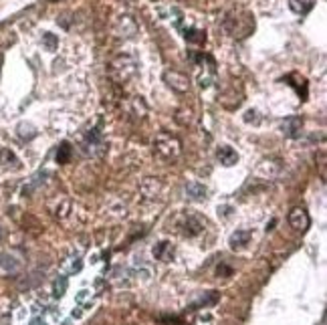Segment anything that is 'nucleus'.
Here are the masks:
<instances>
[{
	"instance_id": "16",
	"label": "nucleus",
	"mask_w": 327,
	"mask_h": 325,
	"mask_svg": "<svg viewBox=\"0 0 327 325\" xmlns=\"http://www.w3.org/2000/svg\"><path fill=\"white\" fill-rule=\"evenodd\" d=\"M289 6L297 14H307L313 8V0H289Z\"/></svg>"
},
{
	"instance_id": "10",
	"label": "nucleus",
	"mask_w": 327,
	"mask_h": 325,
	"mask_svg": "<svg viewBox=\"0 0 327 325\" xmlns=\"http://www.w3.org/2000/svg\"><path fill=\"white\" fill-rule=\"evenodd\" d=\"M22 267V261L14 252H2L0 254V269L6 273H16Z\"/></svg>"
},
{
	"instance_id": "19",
	"label": "nucleus",
	"mask_w": 327,
	"mask_h": 325,
	"mask_svg": "<svg viewBox=\"0 0 327 325\" xmlns=\"http://www.w3.org/2000/svg\"><path fill=\"white\" fill-rule=\"evenodd\" d=\"M18 136H20L22 140H32V138L37 136V132H35V127H32L30 123H20V125H18Z\"/></svg>"
},
{
	"instance_id": "9",
	"label": "nucleus",
	"mask_w": 327,
	"mask_h": 325,
	"mask_svg": "<svg viewBox=\"0 0 327 325\" xmlns=\"http://www.w3.org/2000/svg\"><path fill=\"white\" fill-rule=\"evenodd\" d=\"M303 127V119L299 115H293V117H287L283 123H281V132L287 136V138H297L299 132Z\"/></svg>"
},
{
	"instance_id": "20",
	"label": "nucleus",
	"mask_w": 327,
	"mask_h": 325,
	"mask_svg": "<svg viewBox=\"0 0 327 325\" xmlns=\"http://www.w3.org/2000/svg\"><path fill=\"white\" fill-rule=\"evenodd\" d=\"M65 291H67V277H59L53 285V293H55V297H61V295H65Z\"/></svg>"
},
{
	"instance_id": "8",
	"label": "nucleus",
	"mask_w": 327,
	"mask_h": 325,
	"mask_svg": "<svg viewBox=\"0 0 327 325\" xmlns=\"http://www.w3.org/2000/svg\"><path fill=\"white\" fill-rule=\"evenodd\" d=\"M202 231H204V220H202L200 216H196V214L186 216V220H184V224H182V233H184V235L196 237V235H200Z\"/></svg>"
},
{
	"instance_id": "7",
	"label": "nucleus",
	"mask_w": 327,
	"mask_h": 325,
	"mask_svg": "<svg viewBox=\"0 0 327 325\" xmlns=\"http://www.w3.org/2000/svg\"><path fill=\"white\" fill-rule=\"evenodd\" d=\"M164 81L168 83L174 91H178V93H186L188 87H190L188 79H186L182 73H176V71H166V73H164Z\"/></svg>"
},
{
	"instance_id": "5",
	"label": "nucleus",
	"mask_w": 327,
	"mask_h": 325,
	"mask_svg": "<svg viewBox=\"0 0 327 325\" xmlns=\"http://www.w3.org/2000/svg\"><path fill=\"white\" fill-rule=\"evenodd\" d=\"M289 224L297 233H305L309 229V224H311V218H309V214H307L305 208H293L289 212Z\"/></svg>"
},
{
	"instance_id": "1",
	"label": "nucleus",
	"mask_w": 327,
	"mask_h": 325,
	"mask_svg": "<svg viewBox=\"0 0 327 325\" xmlns=\"http://www.w3.org/2000/svg\"><path fill=\"white\" fill-rule=\"evenodd\" d=\"M222 26H224V30L231 37L245 39V37H248L254 30V16L248 10H245V8H235V10H231L224 16Z\"/></svg>"
},
{
	"instance_id": "23",
	"label": "nucleus",
	"mask_w": 327,
	"mask_h": 325,
	"mask_svg": "<svg viewBox=\"0 0 327 325\" xmlns=\"http://www.w3.org/2000/svg\"><path fill=\"white\" fill-rule=\"evenodd\" d=\"M245 121L246 123H258V121H260V117H258V113H256V111H246Z\"/></svg>"
},
{
	"instance_id": "3",
	"label": "nucleus",
	"mask_w": 327,
	"mask_h": 325,
	"mask_svg": "<svg viewBox=\"0 0 327 325\" xmlns=\"http://www.w3.org/2000/svg\"><path fill=\"white\" fill-rule=\"evenodd\" d=\"M111 71L119 81H127L136 73V61L129 57H119L111 63Z\"/></svg>"
},
{
	"instance_id": "6",
	"label": "nucleus",
	"mask_w": 327,
	"mask_h": 325,
	"mask_svg": "<svg viewBox=\"0 0 327 325\" xmlns=\"http://www.w3.org/2000/svg\"><path fill=\"white\" fill-rule=\"evenodd\" d=\"M115 35L117 37H123V39H129V37H134L136 32H138V24L129 18V16H119L117 18V22H115Z\"/></svg>"
},
{
	"instance_id": "18",
	"label": "nucleus",
	"mask_w": 327,
	"mask_h": 325,
	"mask_svg": "<svg viewBox=\"0 0 327 325\" xmlns=\"http://www.w3.org/2000/svg\"><path fill=\"white\" fill-rule=\"evenodd\" d=\"M71 160V146L67 142H63L57 150V164H67Z\"/></svg>"
},
{
	"instance_id": "2",
	"label": "nucleus",
	"mask_w": 327,
	"mask_h": 325,
	"mask_svg": "<svg viewBox=\"0 0 327 325\" xmlns=\"http://www.w3.org/2000/svg\"><path fill=\"white\" fill-rule=\"evenodd\" d=\"M154 148H156V152L164 156V158H176L178 154H180V142L174 138V136H170V134H162V136H158L156 138V142H154Z\"/></svg>"
},
{
	"instance_id": "4",
	"label": "nucleus",
	"mask_w": 327,
	"mask_h": 325,
	"mask_svg": "<svg viewBox=\"0 0 327 325\" xmlns=\"http://www.w3.org/2000/svg\"><path fill=\"white\" fill-rule=\"evenodd\" d=\"M85 152L91 154V156H101L105 152V142L101 138V132L99 129H91L87 134V142H85Z\"/></svg>"
},
{
	"instance_id": "12",
	"label": "nucleus",
	"mask_w": 327,
	"mask_h": 325,
	"mask_svg": "<svg viewBox=\"0 0 327 325\" xmlns=\"http://www.w3.org/2000/svg\"><path fill=\"white\" fill-rule=\"evenodd\" d=\"M218 160H220L222 166H235L239 162V154L231 146H220L218 148Z\"/></svg>"
},
{
	"instance_id": "25",
	"label": "nucleus",
	"mask_w": 327,
	"mask_h": 325,
	"mask_svg": "<svg viewBox=\"0 0 327 325\" xmlns=\"http://www.w3.org/2000/svg\"><path fill=\"white\" fill-rule=\"evenodd\" d=\"M319 325H325V317H323V319H321V323H319Z\"/></svg>"
},
{
	"instance_id": "21",
	"label": "nucleus",
	"mask_w": 327,
	"mask_h": 325,
	"mask_svg": "<svg viewBox=\"0 0 327 325\" xmlns=\"http://www.w3.org/2000/svg\"><path fill=\"white\" fill-rule=\"evenodd\" d=\"M0 162L6 164V166H18L16 156H14L10 150H2V152H0Z\"/></svg>"
},
{
	"instance_id": "13",
	"label": "nucleus",
	"mask_w": 327,
	"mask_h": 325,
	"mask_svg": "<svg viewBox=\"0 0 327 325\" xmlns=\"http://www.w3.org/2000/svg\"><path fill=\"white\" fill-rule=\"evenodd\" d=\"M154 256H156L158 261H164V263L172 261V258H174V246L170 243H158L154 246Z\"/></svg>"
},
{
	"instance_id": "24",
	"label": "nucleus",
	"mask_w": 327,
	"mask_h": 325,
	"mask_svg": "<svg viewBox=\"0 0 327 325\" xmlns=\"http://www.w3.org/2000/svg\"><path fill=\"white\" fill-rule=\"evenodd\" d=\"M30 325H47V323H45V321H41V319H32Z\"/></svg>"
},
{
	"instance_id": "11",
	"label": "nucleus",
	"mask_w": 327,
	"mask_h": 325,
	"mask_svg": "<svg viewBox=\"0 0 327 325\" xmlns=\"http://www.w3.org/2000/svg\"><path fill=\"white\" fill-rule=\"evenodd\" d=\"M248 243H250V231H237L231 235V241H228L233 250H241Z\"/></svg>"
},
{
	"instance_id": "15",
	"label": "nucleus",
	"mask_w": 327,
	"mask_h": 325,
	"mask_svg": "<svg viewBox=\"0 0 327 325\" xmlns=\"http://www.w3.org/2000/svg\"><path fill=\"white\" fill-rule=\"evenodd\" d=\"M186 194H188V198H192V200H204V198H206V188H204V184L190 182V184L186 186Z\"/></svg>"
},
{
	"instance_id": "22",
	"label": "nucleus",
	"mask_w": 327,
	"mask_h": 325,
	"mask_svg": "<svg viewBox=\"0 0 327 325\" xmlns=\"http://www.w3.org/2000/svg\"><path fill=\"white\" fill-rule=\"evenodd\" d=\"M43 43H45V47H47L49 51H55V49H57V45H59L57 37H55V35H51V32H45V35H43Z\"/></svg>"
},
{
	"instance_id": "17",
	"label": "nucleus",
	"mask_w": 327,
	"mask_h": 325,
	"mask_svg": "<svg viewBox=\"0 0 327 325\" xmlns=\"http://www.w3.org/2000/svg\"><path fill=\"white\" fill-rule=\"evenodd\" d=\"M184 39L188 41V43H204L206 41V32L204 30H198V28H186L184 30Z\"/></svg>"
},
{
	"instance_id": "14",
	"label": "nucleus",
	"mask_w": 327,
	"mask_h": 325,
	"mask_svg": "<svg viewBox=\"0 0 327 325\" xmlns=\"http://www.w3.org/2000/svg\"><path fill=\"white\" fill-rule=\"evenodd\" d=\"M160 190H162V184H160V180H154V178H148V180L144 182V186H142V192H144L146 198L158 196Z\"/></svg>"
}]
</instances>
